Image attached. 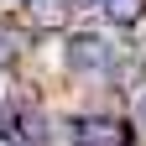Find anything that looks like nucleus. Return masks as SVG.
I'll list each match as a JSON object with an SVG mask.
<instances>
[{
	"mask_svg": "<svg viewBox=\"0 0 146 146\" xmlns=\"http://www.w3.org/2000/svg\"><path fill=\"white\" fill-rule=\"evenodd\" d=\"M73 146H136V131L120 115H78L68 125Z\"/></svg>",
	"mask_w": 146,
	"mask_h": 146,
	"instance_id": "nucleus-1",
	"label": "nucleus"
},
{
	"mask_svg": "<svg viewBox=\"0 0 146 146\" xmlns=\"http://www.w3.org/2000/svg\"><path fill=\"white\" fill-rule=\"evenodd\" d=\"M63 63L73 73H99V68H110V36H99V31H73L68 42H63Z\"/></svg>",
	"mask_w": 146,
	"mask_h": 146,
	"instance_id": "nucleus-2",
	"label": "nucleus"
},
{
	"mask_svg": "<svg viewBox=\"0 0 146 146\" xmlns=\"http://www.w3.org/2000/svg\"><path fill=\"white\" fill-rule=\"evenodd\" d=\"M26 21H36V26H63L68 21V0H26Z\"/></svg>",
	"mask_w": 146,
	"mask_h": 146,
	"instance_id": "nucleus-3",
	"label": "nucleus"
},
{
	"mask_svg": "<svg viewBox=\"0 0 146 146\" xmlns=\"http://www.w3.org/2000/svg\"><path fill=\"white\" fill-rule=\"evenodd\" d=\"M141 125H146V94H141Z\"/></svg>",
	"mask_w": 146,
	"mask_h": 146,
	"instance_id": "nucleus-9",
	"label": "nucleus"
},
{
	"mask_svg": "<svg viewBox=\"0 0 146 146\" xmlns=\"http://www.w3.org/2000/svg\"><path fill=\"white\" fill-rule=\"evenodd\" d=\"M141 73H146V58H141V52H125V58L115 63V84H120V89H136Z\"/></svg>",
	"mask_w": 146,
	"mask_h": 146,
	"instance_id": "nucleus-5",
	"label": "nucleus"
},
{
	"mask_svg": "<svg viewBox=\"0 0 146 146\" xmlns=\"http://www.w3.org/2000/svg\"><path fill=\"white\" fill-rule=\"evenodd\" d=\"M0 146H21V136H16V131H0Z\"/></svg>",
	"mask_w": 146,
	"mask_h": 146,
	"instance_id": "nucleus-8",
	"label": "nucleus"
},
{
	"mask_svg": "<svg viewBox=\"0 0 146 146\" xmlns=\"http://www.w3.org/2000/svg\"><path fill=\"white\" fill-rule=\"evenodd\" d=\"M21 47H26V36H21V31H16V26H0V68H16Z\"/></svg>",
	"mask_w": 146,
	"mask_h": 146,
	"instance_id": "nucleus-6",
	"label": "nucleus"
},
{
	"mask_svg": "<svg viewBox=\"0 0 146 146\" xmlns=\"http://www.w3.org/2000/svg\"><path fill=\"white\" fill-rule=\"evenodd\" d=\"M16 136H21V146H47V120L31 110V115H21V131Z\"/></svg>",
	"mask_w": 146,
	"mask_h": 146,
	"instance_id": "nucleus-7",
	"label": "nucleus"
},
{
	"mask_svg": "<svg viewBox=\"0 0 146 146\" xmlns=\"http://www.w3.org/2000/svg\"><path fill=\"white\" fill-rule=\"evenodd\" d=\"M0 120H5V115H0Z\"/></svg>",
	"mask_w": 146,
	"mask_h": 146,
	"instance_id": "nucleus-10",
	"label": "nucleus"
},
{
	"mask_svg": "<svg viewBox=\"0 0 146 146\" xmlns=\"http://www.w3.org/2000/svg\"><path fill=\"white\" fill-rule=\"evenodd\" d=\"M104 16L115 26H136L141 16H146V0H104Z\"/></svg>",
	"mask_w": 146,
	"mask_h": 146,
	"instance_id": "nucleus-4",
	"label": "nucleus"
}]
</instances>
